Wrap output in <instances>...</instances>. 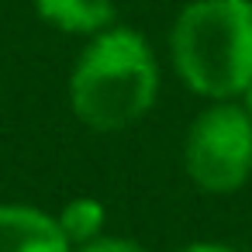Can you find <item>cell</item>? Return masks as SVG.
<instances>
[{
    "mask_svg": "<svg viewBox=\"0 0 252 252\" xmlns=\"http://www.w3.org/2000/svg\"><path fill=\"white\" fill-rule=\"evenodd\" d=\"M159 69L145 38L131 28H104L80 52L69 76L73 114L97 131H121L149 114Z\"/></svg>",
    "mask_w": 252,
    "mask_h": 252,
    "instance_id": "cell-1",
    "label": "cell"
},
{
    "mask_svg": "<svg viewBox=\"0 0 252 252\" xmlns=\"http://www.w3.org/2000/svg\"><path fill=\"white\" fill-rule=\"evenodd\" d=\"M173 63L183 83L214 100L252 83V0H193L173 25Z\"/></svg>",
    "mask_w": 252,
    "mask_h": 252,
    "instance_id": "cell-2",
    "label": "cell"
},
{
    "mask_svg": "<svg viewBox=\"0 0 252 252\" xmlns=\"http://www.w3.org/2000/svg\"><path fill=\"white\" fill-rule=\"evenodd\" d=\"M183 162L190 180L207 193H231L252 173V118L238 104H218L187 131Z\"/></svg>",
    "mask_w": 252,
    "mask_h": 252,
    "instance_id": "cell-3",
    "label": "cell"
},
{
    "mask_svg": "<svg viewBox=\"0 0 252 252\" xmlns=\"http://www.w3.org/2000/svg\"><path fill=\"white\" fill-rule=\"evenodd\" d=\"M0 252H69V242L45 211L0 204Z\"/></svg>",
    "mask_w": 252,
    "mask_h": 252,
    "instance_id": "cell-4",
    "label": "cell"
},
{
    "mask_svg": "<svg viewBox=\"0 0 252 252\" xmlns=\"http://www.w3.org/2000/svg\"><path fill=\"white\" fill-rule=\"evenodd\" d=\"M35 11L66 35H97L114 21V0H35Z\"/></svg>",
    "mask_w": 252,
    "mask_h": 252,
    "instance_id": "cell-5",
    "label": "cell"
},
{
    "mask_svg": "<svg viewBox=\"0 0 252 252\" xmlns=\"http://www.w3.org/2000/svg\"><path fill=\"white\" fill-rule=\"evenodd\" d=\"M104 218H107V211H104L100 200H94V197H76V200H69V204L63 207V214H59L56 221H59V228H63V235H66L69 245H87V242L100 238Z\"/></svg>",
    "mask_w": 252,
    "mask_h": 252,
    "instance_id": "cell-6",
    "label": "cell"
},
{
    "mask_svg": "<svg viewBox=\"0 0 252 252\" xmlns=\"http://www.w3.org/2000/svg\"><path fill=\"white\" fill-rule=\"evenodd\" d=\"M76 252H145L138 242H128V238H94L87 245H80Z\"/></svg>",
    "mask_w": 252,
    "mask_h": 252,
    "instance_id": "cell-7",
    "label": "cell"
},
{
    "mask_svg": "<svg viewBox=\"0 0 252 252\" xmlns=\"http://www.w3.org/2000/svg\"><path fill=\"white\" fill-rule=\"evenodd\" d=\"M183 252H235V249H228V245H214V242H200V245H190V249H183Z\"/></svg>",
    "mask_w": 252,
    "mask_h": 252,
    "instance_id": "cell-8",
    "label": "cell"
},
{
    "mask_svg": "<svg viewBox=\"0 0 252 252\" xmlns=\"http://www.w3.org/2000/svg\"><path fill=\"white\" fill-rule=\"evenodd\" d=\"M245 114L252 118V83H249V90H245Z\"/></svg>",
    "mask_w": 252,
    "mask_h": 252,
    "instance_id": "cell-9",
    "label": "cell"
}]
</instances>
